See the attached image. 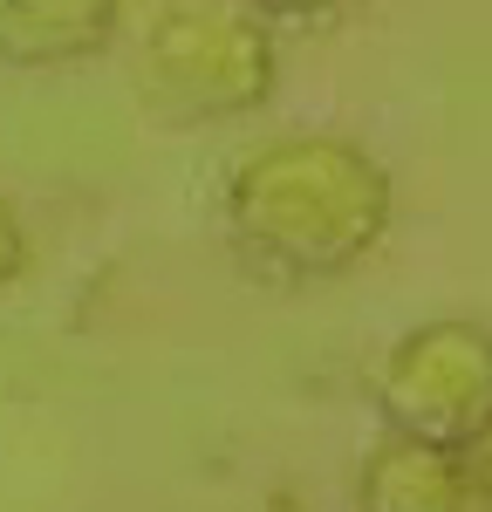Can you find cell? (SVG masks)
<instances>
[{"instance_id": "obj_1", "label": "cell", "mask_w": 492, "mask_h": 512, "mask_svg": "<svg viewBox=\"0 0 492 512\" xmlns=\"http://www.w3.org/2000/svg\"><path fill=\"white\" fill-rule=\"evenodd\" d=\"M390 171L363 144L294 130L253 144L226 178V239L267 280H335L390 233Z\"/></svg>"}, {"instance_id": "obj_4", "label": "cell", "mask_w": 492, "mask_h": 512, "mask_svg": "<svg viewBox=\"0 0 492 512\" xmlns=\"http://www.w3.org/2000/svg\"><path fill=\"white\" fill-rule=\"evenodd\" d=\"M123 0H0V69H69L117 41Z\"/></svg>"}, {"instance_id": "obj_3", "label": "cell", "mask_w": 492, "mask_h": 512, "mask_svg": "<svg viewBox=\"0 0 492 512\" xmlns=\"http://www.w3.org/2000/svg\"><path fill=\"white\" fill-rule=\"evenodd\" d=\"M369 403H376L383 431L465 458L472 437L492 424V328L424 321L397 335L369 376Z\"/></svg>"}, {"instance_id": "obj_2", "label": "cell", "mask_w": 492, "mask_h": 512, "mask_svg": "<svg viewBox=\"0 0 492 512\" xmlns=\"http://www.w3.org/2000/svg\"><path fill=\"white\" fill-rule=\"evenodd\" d=\"M144 82L178 123H233L274 103V28L233 0H164L144 28Z\"/></svg>"}, {"instance_id": "obj_7", "label": "cell", "mask_w": 492, "mask_h": 512, "mask_svg": "<svg viewBox=\"0 0 492 512\" xmlns=\"http://www.w3.org/2000/svg\"><path fill=\"white\" fill-rule=\"evenodd\" d=\"M21 274H28V226H21V212L0 198V287L21 280Z\"/></svg>"}, {"instance_id": "obj_8", "label": "cell", "mask_w": 492, "mask_h": 512, "mask_svg": "<svg viewBox=\"0 0 492 512\" xmlns=\"http://www.w3.org/2000/svg\"><path fill=\"white\" fill-rule=\"evenodd\" d=\"M465 478H472V499L492 506V424L472 437V451H465Z\"/></svg>"}, {"instance_id": "obj_6", "label": "cell", "mask_w": 492, "mask_h": 512, "mask_svg": "<svg viewBox=\"0 0 492 512\" xmlns=\"http://www.w3.org/2000/svg\"><path fill=\"white\" fill-rule=\"evenodd\" d=\"M253 21H335L349 0H233Z\"/></svg>"}, {"instance_id": "obj_5", "label": "cell", "mask_w": 492, "mask_h": 512, "mask_svg": "<svg viewBox=\"0 0 492 512\" xmlns=\"http://www.w3.org/2000/svg\"><path fill=\"white\" fill-rule=\"evenodd\" d=\"M356 512H472L465 458L383 431L356 465Z\"/></svg>"}]
</instances>
